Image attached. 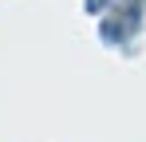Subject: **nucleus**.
I'll use <instances>...</instances> for the list:
<instances>
[]
</instances>
